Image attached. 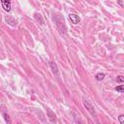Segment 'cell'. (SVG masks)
I'll list each match as a JSON object with an SVG mask.
<instances>
[{
    "label": "cell",
    "instance_id": "8fae6325",
    "mask_svg": "<svg viewBox=\"0 0 124 124\" xmlns=\"http://www.w3.org/2000/svg\"><path fill=\"white\" fill-rule=\"evenodd\" d=\"M117 3L119 4L120 7H123L124 6V0H117Z\"/></svg>",
    "mask_w": 124,
    "mask_h": 124
},
{
    "label": "cell",
    "instance_id": "7a4b0ae2",
    "mask_svg": "<svg viewBox=\"0 0 124 124\" xmlns=\"http://www.w3.org/2000/svg\"><path fill=\"white\" fill-rule=\"evenodd\" d=\"M69 18H70V20H71V22L73 24H78L80 21V17L77 14H70L69 15Z\"/></svg>",
    "mask_w": 124,
    "mask_h": 124
},
{
    "label": "cell",
    "instance_id": "6da1fadb",
    "mask_svg": "<svg viewBox=\"0 0 124 124\" xmlns=\"http://www.w3.org/2000/svg\"><path fill=\"white\" fill-rule=\"evenodd\" d=\"M0 1H1L2 8L4 9V11L10 12L11 11V0H0Z\"/></svg>",
    "mask_w": 124,
    "mask_h": 124
},
{
    "label": "cell",
    "instance_id": "ba28073f",
    "mask_svg": "<svg viewBox=\"0 0 124 124\" xmlns=\"http://www.w3.org/2000/svg\"><path fill=\"white\" fill-rule=\"evenodd\" d=\"M116 81H117V82H123V81H124V78H123L122 76H119V77L116 78Z\"/></svg>",
    "mask_w": 124,
    "mask_h": 124
},
{
    "label": "cell",
    "instance_id": "8992f818",
    "mask_svg": "<svg viewBox=\"0 0 124 124\" xmlns=\"http://www.w3.org/2000/svg\"><path fill=\"white\" fill-rule=\"evenodd\" d=\"M50 67H51V69H52L53 73L57 74L58 70H57V66H56V64H55V63H53V62H50Z\"/></svg>",
    "mask_w": 124,
    "mask_h": 124
},
{
    "label": "cell",
    "instance_id": "5b68a950",
    "mask_svg": "<svg viewBox=\"0 0 124 124\" xmlns=\"http://www.w3.org/2000/svg\"><path fill=\"white\" fill-rule=\"evenodd\" d=\"M114 89H115V91H116V92H118V93H123V92H124V86H123V85L116 86Z\"/></svg>",
    "mask_w": 124,
    "mask_h": 124
},
{
    "label": "cell",
    "instance_id": "3957f363",
    "mask_svg": "<svg viewBox=\"0 0 124 124\" xmlns=\"http://www.w3.org/2000/svg\"><path fill=\"white\" fill-rule=\"evenodd\" d=\"M83 104H84V106H85V108H87V110H88V111H89L91 114H95L94 108H93V106L91 105V103H90L88 100H85V99H84Z\"/></svg>",
    "mask_w": 124,
    "mask_h": 124
},
{
    "label": "cell",
    "instance_id": "30bf717a",
    "mask_svg": "<svg viewBox=\"0 0 124 124\" xmlns=\"http://www.w3.org/2000/svg\"><path fill=\"white\" fill-rule=\"evenodd\" d=\"M3 114H4V118H5V120H6V122H8V123H10V122H11V120H10V118H9V116H8V115H7V114H6L5 112H4Z\"/></svg>",
    "mask_w": 124,
    "mask_h": 124
},
{
    "label": "cell",
    "instance_id": "9c48e42d",
    "mask_svg": "<svg viewBox=\"0 0 124 124\" xmlns=\"http://www.w3.org/2000/svg\"><path fill=\"white\" fill-rule=\"evenodd\" d=\"M118 119H119V122H120L121 124H123V123H124V115H123V114L119 115V116H118Z\"/></svg>",
    "mask_w": 124,
    "mask_h": 124
},
{
    "label": "cell",
    "instance_id": "52a82bcc",
    "mask_svg": "<svg viewBox=\"0 0 124 124\" xmlns=\"http://www.w3.org/2000/svg\"><path fill=\"white\" fill-rule=\"evenodd\" d=\"M95 78H96L97 80H102V79L105 78V74H104V73H99V74L96 75Z\"/></svg>",
    "mask_w": 124,
    "mask_h": 124
},
{
    "label": "cell",
    "instance_id": "277c9868",
    "mask_svg": "<svg viewBox=\"0 0 124 124\" xmlns=\"http://www.w3.org/2000/svg\"><path fill=\"white\" fill-rule=\"evenodd\" d=\"M5 20H6L11 26H16V20H15L12 16H6V17H5Z\"/></svg>",
    "mask_w": 124,
    "mask_h": 124
}]
</instances>
